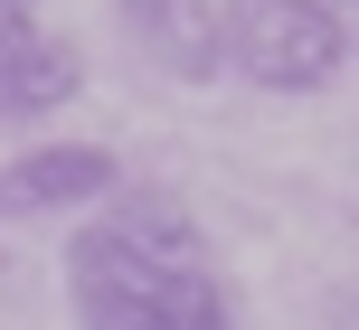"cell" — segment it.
Listing matches in <instances>:
<instances>
[{"label":"cell","instance_id":"obj_1","mask_svg":"<svg viewBox=\"0 0 359 330\" xmlns=\"http://www.w3.org/2000/svg\"><path fill=\"white\" fill-rule=\"evenodd\" d=\"M67 302L76 330H236V293L208 236L161 189L104 199V217L67 236Z\"/></svg>","mask_w":359,"mask_h":330},{"label":"cell","instance_id":"obj_2","mask_svg":"<svg viewBox=\"0 0 359 330\" xmlns=\"http://www.w3.org/2000/svg\"><path fill=\"white\" fill-rule=\"evenodd\" d=\"M227 10V66L265 94H322L350 57L341 10L322 0H217Z\"/></svg>","mask_w":359,"mask_h":330},{"label":"cell","instance_id":"obj_3","mask_svg":"<svg viewBox=\"0 0 359 330\" xmlns=\"http://www.w3.org/2000/svg\"><path fill=\"white\" fill-rule=\"evenodd\" d=\"M114 29L170 85H217L227 76V10L217 0H114Z\"/></svg>","mask_w":359,"mask_h":330},{"label":"cell","instance_id":"obj_4","mask_svg":"<svg viewBox=\"0 0 359 330\" xmlns=\"http://www.w3.org/2000/svg\"><path fill=\"white\" fill-rule=\"evenodd\" d=\"M114 151L104 142H38L0 170V217H67V208H104L114 199Z\"/></svg>","mask_w":359,"mask_h":330},{"label":"cell","instance_id":"obj_5","mask_svg":"<svg viewBox=\"0 0 359 330\" xmlns=\"http://www.w3.org/2000/svg\"><path fill=\"white\" fill-rule=\"evenodd\" d=\"M76 94H86V57L67 38H48L38 19L0 38V123H38V113L76 104Z\"/></svg>","mask_w":359,"mask_h":330},{"label":"cell","instance_id":"obj_6","mask_svg":"<svg viewBox=\"0 0 359 330\" xmlns=\"http://www.w3.org/2000/svg\"><path fill=\"white\" fill-rule=\"evenodd\" d=\"M10 29H29V19H19V10H0V38H10Z\"/></svg>","mask_w":359,"mask_h":330},{"label":"cell","instance_id":"obj_7","mask_svg":"<svg viewBox=\"0 0 359 330\" xmlns=\"http://www.w3.org/2000/svg\"><path fill=\"white\" fill-rule=\"evenodd\" d=\"M0 10H19V19H29V10H38V0H0Z\"/></svg>","mask_w":359,"mask_h":330},{"label":"cell","instance_id":"obj_8","mask_svg":"<svg viewBox=\"0 0 359 330\" xmlns=\"http://www.w3.org/2000/svg\"><path fill=\"white\" fill-rule=\"evenodd\" d=\"M350 57H359V38H350Z\"/></svg>","mask_w":359,"mask_h":330},{"label":"cell","instance_id":"obj_9","mask_svg":"<svg viewBox=\"0 0 359 330\" xmlns=\"http://www.w3.org/2000/svg\"><path fill=\"white\" fill-rule=\"evenodd\" d=\"M322 10H331V0H322Z\"/></svg>","mask_w":359,"mask_h":330}]
</instances>
